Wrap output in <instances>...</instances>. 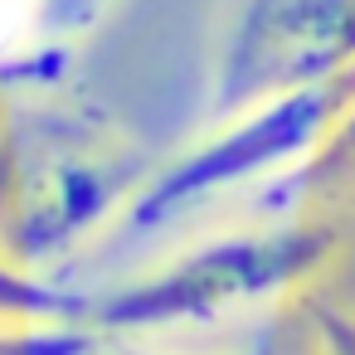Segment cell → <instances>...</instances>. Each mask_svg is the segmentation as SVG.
Listing matches in <instances>:
<instances>
[{
  "mask_svg": "<svg viewBox=\"0 0 355 355\" xmlns=\"http://www.w3.org/2000/svg\"><path fill=\"white\" fill-rule=\"evenodd\" d=\"M316 253L321 239L311 229L224 234L98 302L93 321L103 331H166L219 321L229 306H248L258 297L282 292L302 268L316 263Z\"/></svg>",
  "mask_w": 355,
  "mask_h": 355,
  "instance_id": "obj_1",
  "label": "cell"
},
{
  "mask_svg": "<svg viewBox=\"0 0 355 355\" xmlns=\"http://www.w3.org/2000/svg\"><path fill=\"white\" fill-rule=\"evenodd\" d=\"M355 49V0H253L219 83V107L268 103L292 88L326 83Z\"/></svg>",
  "mask_w": 355,
  "mask_h": 355,
  "instance_id": "obj_3",
  "label": "cell"
},
{
  "mask_svg": "<svg viewBox=\"0 0 355 355\" xmlns=\"http://www.w3.org/2000/svg\"><path fill=\"white\" fill-rule=\"evenodd\" d=\"M253 355H263V350H253Z\"/></svg>",
  "mask_w": 355,
  "mask_h": 355,
  "instance_id": "obj_6",
  "label": "cell"
},
{
  "mask_svg": "<svg viewBox=\"0 0 355 355\" xmlns=\"http://www.w3.org/2000/svg\"><path fill=\"white\" fill-rule=\"evenodd\" d=\"M64 311H83V302L0 263V316H64Z\"/></svg>",
  "mask_w": 355,
  "mask_h": 355,
  "instance_id": "obj_4",
  "label": "cell"
},
{
  "mask_svg": "<svg viewBox=\"0 0 355 355\" xmlns=\"http://www.w3.org/2000/svg\"><path fill=\"white\" fill-rule=\"evenodd\" d=\"M331 112H336V88H326V83L292 88V93L258 103L248 117H239L205 146L185 151L161 180H151V190L132 205L127 229H137V234L161 229V224L190 214L195 205H205L209 195L234 190L253 175H268V171L297 161L302 151H311L321 141Z\"/></svg>",
  "mask_w": 355,
  "mask_h": 355,
  "instance_id": "obj_2",
  "label": "cell"
},
{
  "mask_svg": "<svg viewBox=\"0 0 355 355\" xmlns=\"http://www.w3.org/2000/svg\"><path fill=\"white\" fill-rule=\"evenodd\" d=\"M88 336L40 331V336H0V355H83Z\"/></svg>",
  "mask_w": 355,
  "mask_h": 355,
  "instance_id": "obj_5",
  "label": "cell"
}]
</instances>
